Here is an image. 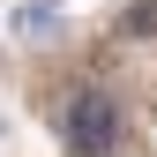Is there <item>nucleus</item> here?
Here are the masks:
<instances>
[{
    "label": "nucleus",
    "mask_w": 157,
    "mask_h": 157,
    "mask_svg": "<svg viewBox=\"0 0 157 157\" xmlns=\"http://www.w3.org/2000/svg\"><path fill=\"white\" fill-rule=\"evenodd\" d=\"M52 127H60L67 157H105V150H120V127H127V112H120V97H112V90H97V82H75V90L60 97V112H52Z\"/></svg>",
    "instance_id": "obj_1"
}]
</instances>
